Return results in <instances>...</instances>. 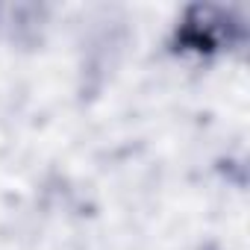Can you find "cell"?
Segmentation results:
<instances>
[{
  "label": "cell",
  "mask_w": 250,
  "mask_h": 250,
  "mask_svg": "<svg viewBox=\"0 0 250 250\" xmlns=\"http://www.w3.org/2000/svg\"><path fill=\"white\" fill-rule=\"evenodd\" d=\"M241 21L221 6H191L177 27V47L191 53H218L241 42Z\"/></svg>",
  "instance_id": "cell-1"
}]
</instances>
